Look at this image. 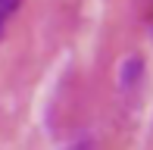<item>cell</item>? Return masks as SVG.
Segmentation results:
<instances>
[{
  "instance_id": "obj_1",
  "label": "cell",
  "mask_w": 153,
  "mask_h": 150,
  "mask_svg": "<svg viewBox=\"0 0 153 150\" xmlns=\"http://www.w3.org/2000/svg\"><path fill=\"white\" fill-rule=\"evenodd\" d=\"M16 6H19V0H0V35H3V28H6V22H10V16L16 13Z\"/></svg>"
}]
</instances>
